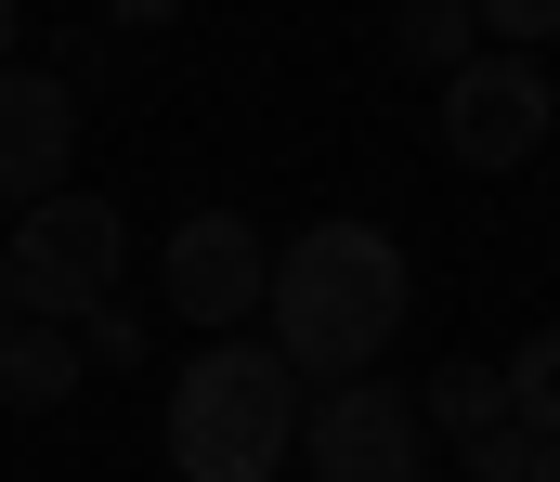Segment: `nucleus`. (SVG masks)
Masks as SVG:
<instances>
[{"label":"nucleus","mask_w":560,"mask_h":482,"mask_svg":"<svg viewBox=\"0 0 560 482\" xmlns=\"http://www.w3.org/2000/svg\"><path fill=\"white\" fill-rule=\"evenodd\" d=\"M261 314H275L261 352H275L287 378L352 391V378H378L392 326L418 314V274H405V248H392L378 222H313V235H287V248H275Z\"/></svg>","instance_id":"1"},{"label":"nucleus","mask_w":560,"mask_h":482,"mask_svg":"<svg viewBox=\"0 0 560 482\" xmlns=\"http://www.w3.org/2000/svg\"><path fill=\"white\" fill-rule=\"evenodd\" d=\"M300 457V378L261 339H196L170 378V470L183 482H275Z\"/></svg>","instance_id":"2"},{"label":"nucleus","mask_w":560,"mask_h":482,"mask_svg":"<svg viewBox=\"0 0 560 482\" xmlns=\"http://www.w3.org/2000/svg\"><path fill=\"white\" fill-rule=\"evenodd\" d=\"M118 261H131V222L105 209V196H39L26 222H13V248H0V314L26 326H92L118 301Z\"/></svg>","instance_id":"3"},{"label":"nucleus","mask_w":560,"mask_h":482,"mask_svg":"<svg viewBox=\"0 0 560 482\" xmlns=\"http://www.w3.org/2000/svg\"><path fill=\"white\" fill-rule=\"evenodd\" d=\"M430 118H443V157H456V169H522V157H548L560 92H548L535 52H469V66L443 79Z\"/></svg>","instance_id":"4"},{"label":"nucleus","mask_w":560,"mask_h":482,"mask_svg":"<svg viewBox=\"0 0 560 482\" xmlns=\"http://www.w3.org/2000/svg\"><path fill=\"white\" fill-rule=\"evenodd\" d=\"M300 444H313V482H430L418 391H392V378H352V391L300 404Z\"/></svg>","instance_id":"5"},{"label":"nucleus","mask_w":560,"mask_h":482,"mask_svg":"<svg viewBox=\"0 0 560 482\" xmlns=\"http://www.w3.org/2000/svg\"><path fill=\"white\" fill-rule=\"evenodd\" d=\"M170 314L196 326V339H248V314H261V274H275V248L235 222V209H196L183 235H170Z\"/></svg>","instance_id":"6"},{"label":"nucleus","mask_w":560,"mask_h":482,"mask_svg":"<svg viewBox=\"0 0 560 482\" xmlns=\"http://www.w3.org/2000/svg\"><path fill=\"white\" fill-rule=\"evenodd\" d=\"M66 157H79V92L52 66H0V196H66Z\"/></svg>","instance_id":"7"},{"label":"nucleus","mask_w":560,"mask_h":482,"mask_svg":"<svg viewBox=\"0 0 560 482\" xmlns=\"http://www.w3.org/2000/svg\"><path fill=\"white\" fill-rule=\"evenodd\" d=\"M79 391V339L66 326H0V404L13 418H52Z\"/></svg>","instance_id":"8"},{"label":"nucleus","mask_w":560,"mask_h":482,"mask_svg":"<svg viewBox=\"0 0 560 482\" xmlns=\"http://www.w3.org/2000/svg\"><path fill=\"white\" fill-rule=\"evenodd\" d=\"M418 431H430V444H482V431H509V391H495V365H482V352L430 365V391H418Z\"/></svg>","instance_id":"9"},{"label":"nucleus","mask_w":560,"mask_h":482,"mask_svg":"<svg viewBox=\"0 0 560 482\" xmlns=\"http://www.w3.org/2000/svg\"><path fill=\"white\" fill-rule=\"evenodd\" d=\"M495 391H509V431H522V444H560V326H535V339L495 365Z\"/></svg>","instance_id":"10"},{"label":"nucleus","mask_w":560,"mask_h":482,"mask_svg":"<svg viewBox=\"0 0 560 482\" xmlns=\"http://www.w3.org/2000/svg\"><path fill=\"white\" fill-rule=\"evenodd\" d=\"M392 39H405V52H418V66H443V79H456V66H469V52H482V26H469V0H418V13H405V26H392Z\"/></svg>","instance_id":"11"},{"label":"nucleus","mask_w":560,"mask_h":482,"mask_svg":"<svg viewBox=\"0 0 560 482\" xmlns=\"http://www.w3.org/2000/svg\"><path fill=\"white\" fill-rule=\"evenodd\" d=\"M469 457V482H535V444L522 431H482V444H456Z\"/></svg>","instance_id":"12"},{"label":"nucleus","mask_w":560,"mask_h":482,"mask_svg":"<svg viewBox=\"0 0 560 482\" xmlns=\"http://www.w3.org/2000/svg\"><path fill=\"white\" fill-rule=\"evenodd\" d=\"M66 339H79V365H92V352H105V365H131V352H143V326L118 314V301H105V314H92V326H66Z\"/></svg>","instance_id":"13"},{"label":"nucleus","mask_w":560,"mask_h":482,"mask_svg":"<svg viewBox=\"0 0 560 482\" xmlns=\"http://www.w3.org/2000/svg\"><path fill=\"white\" fill-rule=\"evenodd\" d=\"M13 39H26V13H13V0H0V66H13Z\"/></svg>","instance_id":"14"},{"label":"nucleus","mask_w":560,"mask_h":482,"mask_svg":"<svg viewBox=\"0 0 560 482\" xmlns=\"http://www.w3.org/2000/svg\"><path fill=\"white\" fill-rule=\"evenodd\" d=\"M535 482H560V444H535Z\"/></svg>","instance_id":"15"},{"label":"nucleus","mask_w":560,"mask_h":482,"mask_svg":"<svg viewBox=\"0 0 560 482\" xmlns=\"http://www.w3.org/2000/svg\"><path fill=\"white\" fill-rule=\"evenodd\" d=\"M0 326H13V314H0Z\"/></svg>","instance_id":"16"}]
</instances>
